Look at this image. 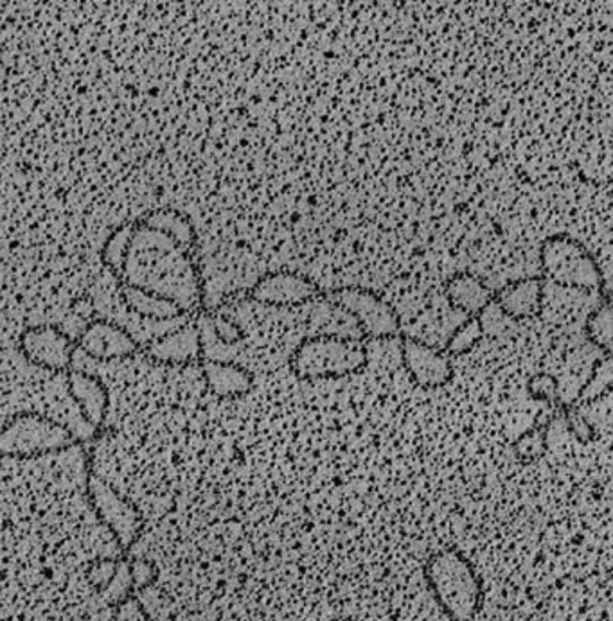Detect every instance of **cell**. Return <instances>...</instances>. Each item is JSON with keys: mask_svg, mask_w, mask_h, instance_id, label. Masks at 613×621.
I'll use <instances>...</instances> for the list:
<instances>
[{"mask_svg": "<svg viewBox=\"0 0 613 621\" xmlns=\"http://www.w3.org/2000/svg\"><path fill=\"white\" fill-rule=\"evenodd\" d=\"M194 255L157 228L132 219L116 280L173 300L188 314L203 311L205 286Z\"/></svg>", "mask_w": 613, "mask_h": 621, "instance_id": "obj_1", "label": "cell"}, {"mask_svg": "<svg viewBox=\"0 0 613 621\" xmlns=\"http://www.w3.org/2000/svg\"><path fill=\"white\" fill-rule=\"evenodd\" d=\"M423 578L443 614L450 621H475L484 606V582L473 562L457 548L428 557Z\"/></svg>", "mask_w": 613, "mask_h": 621, "instance_id": "obj_2", "label": "cell"}, {"mask_svg": "<svg viewBox=\"0 0 613 621\" xmlns=\"http://www.w3.org/2000/svg\"><path fill=\"white\" fill-rule=\"evenodd\" d=\"M369 365L362 338L342 334H311L300 339L290 356V370L300 381L340 379L361 374Z\"/></svg>", "mask_w": 613, "mask_h": 621, "instance_id": "obj_3", "label": "cell"}, {"mask_svg": "<svg viewBox=\"0 0 613 621\" xmlns=\"http://www.w3.org/2000/svg\"><path fill=\"white\" fill-rule=\"evenodd\" d=\"M69 428L40 411H21L0 428V456L36 458L82 444Z\"/></svg>", "mask_w": 613, "mask_h": 621, "instance_id": "obj_4", "label": "cell"}, {"mask_svg": "<svg viewBox=\"0 0 613 621\" xmlns=\"http://www.w3.org/2000/svg\"><path fill=\"white\" fill-rule=\"evenodd\" d=\"M540 261L543 278L557 286L606 295L598 259L579 239L568 234L549 236L540 248Z\"/></svg>", "mask_w": 613, "mask_h": 621, "instance_id": "obj_5", "label": "cell"}, {"mask_svg": "<svg viewBox=\"0 0 613 621\" xmlns=\"http://www.w3.org/2000/svg\"><path fill=\"white\" fill-rule=\"evenodd\" d=\"M86 500L99 523L107 526L116 539L121 556H130L146 525L139 506L128 500L127 495L119 494L92 469L86 473Z\"/></svg>", "mask_w": 613, "mask_h": 621, "instance_id": "obj_6", "label": "cell"}, {"mask_svg": "<svg viewBox=\"0 0 613 621\" xmlns=\"http://www.w3.org/2000/svg\"><path fill=\"white\" fill-rule=\"evenodd\" d=\"M328 302L342 309L355 320L362 339H392L401 334L400 314L373 289L361 286H344L322 294Z\"/></svg>", "mask_w": 613, "mask_h": 621, "instance_id": "obj_7", "label": "cell"}, {"mask_svg": "<svg viewBox=\"0 0 613 621\" xmlns=\"http://www.w3.org/2000/svg\"><path fill=\"white\" fill-rule=\"evenodd\" d=\"M76 338L55 324L30 325L19 336V353L27 363L49 372H69L74 363Z\"/></svg>", "mask_w": 613, "mask_h": 621, "instance_id": "obj_8", "label": "cell"}, {"mask_svg": "<svg viewBox=\"0 0 613 621\" xmlns=\"http://www.w3.org/2000/svg\"><path fill=\"white\" fill-rule=\"evenodd\" d=\"M400 349L406 374L421 389H443L456 378V369L445 350L409 334H400Z\"/></svg>", "mask_w": 613, "mask_h": 621, "instance_id": "obj_9", "label": "cell"}, {"mask_svg": "<svg viewBox=\"0 0 613 621\" xmlns=\"http://www.w3.org/2000/svg\"><path fill=\"white\" fill-rule=\"evenodd\" d=\"M317 283L306 277L303 273L292 270H278V272L264 273L249 289V300L272 306V308H294L320 297Z\"/></svg>", "mask_w": 613, "mask_h": 621, "instance_id": "obj_10", "label": "cell"}, {"mask_svg": "<svg viewBox=\"0 0 613 621\" xmlns=\"http://www.w3.org/2000/svg\"><path fill=\"white\" fill-rule=\"evenodd\" d=\"M76 347L96 361L132 358L142 349L128 329L107 319L92 320L78 336Z\"/></svg>", "mask_w": 613, "mask_h": 621, "instance_id": "obj_11", "label": "cell"}, {"mask_svg": "<svg viewBox=\"0 0 613 621\" xmlns=\"http://www.w3.org/2000/svg\"><path fill=\"white\" fill-rule=\"evenodd\" d=\"M141 353L153 363L167 365V367L200 365L205 358L200 325L197 322L182 325L177 331L164 334L152 344L142 347Z\"/></svg>", "mask_w": 613, "mask_h": 621, "instance_id": "obj_12", "label": "cell"}, {"mask_svg": "<svg viewBox=\"0 0 613 621\" xmlns=\"http://www.w3.org/2000/svg\"><path fill=\"white\" fill-rule=\"evenodd\" d=\"M67 392L76 403L86 425L102 431L110 409V392L103 379L85 370L71 369L67 372Z\"/></svg>", "mask_w": 613, "mask_h": 621, "instance_id": "obj_13", "label": "cell"}, {"mask_svg": "<svg viewBox=\"0 0 613 621\" xmlns=\"http://www.w3.org/2000/svg\"><path fill=\"white\" fill-rule=\"evenodd\" d=\"M543 277H526L511 280L493 291V306L511 322L534 319L542 313Z\"/></svg>", "mask_w": 613, "mask_h": 621, "instance_id": "obj_14", "label": "cell"}, {"mask_svg": "<svg viewBox=\"0 0 613 621\" xmlns=\"http://www.w3.org/2000/svg\"><path fill=\"white\" fill-rule=\"evenodd\" d=\"M200 369L209 392L219 399H238L252 392L254 374L244 365L203 358Z\"/></svg>", "mask_w": 613, "mask_h": 621, "instance_id": "obj_15", "label": "cell"}, {"mask_svg": "<svg viewBox=\"0 0 613 621\" xmlns=\"http://www.w3.org/2000/svg\"><path fill=\"white\" fill-rule=\"evenodd\" d=\"M445 297L450 308L468 317H479L493 302L492 289L487 288L484 280L467 272L456 273L446 280Z\"/></svg>", "mask_w": 613, "mask_h": 621, "instance_id": "obj_16", "label": "cell"}, {"mask_svg": "<svg viewBox=\"0 0 613 621\" xmlns=\"http://www.w3.org/2000/svg\"><path fill=\"white\" fill-rule=\"evenodd\" d=\"M138 219L148 227L157 228L161 232L166 234L167 238H172L184 250L197 253V230H194L193 222L189 219L188 214H184L182 211L173 207L153 208V211H148L146 214L139 216Z\"/></svg>", "mask_w": 613, "mask_h": 621, "instance_id": "obj_17", "label": "cell"}, {"mask_svg": "<svg viewBox=\"0 0 613 621\" xmlns=\"http://www.w3.org/2000/svg\"><path fill=\"white\" fill-rule=\"evenodd\" d=\"M117 286H119L122 303L127 306L128 311H132L141 319L173 320L188 314L173 300L150 294V291H144L141 288H133L128 284L117 283Z\"/></svg>", "mask_w": 613, "mask_h": 621, "instance_id": "obj_18", "label": "cell"}, {"mask_svg": "<svg viewBox=\"0 0 613 621\" xmlns=\"http://www.w3.org/2000/svg\"><path fill=\"white\" fill-rule=\"evenodd\" d=\"M612 298L603 297L598 308L585 320V336L603 356H612Z\"/></svg>", "mask_w": 613, "mask_h": 621, "instance_id": "obj_19", "label": "cell"}, {"mask_svg": "<svg viewBox=\"0 0 613 621\" xmlns=\"http://www.w3.org/2000/svg\"><path fill=\"white\" fill-rule=\"evenodd\" d=\"M484 329H482L479 317H468L461 325H457L456 331L450 334V338L446 342L445 353L453 358V356H462L470 353L482 338H484Z\"/></svg>", "mask_w": 613, "mask_h": 621, "instance_id": "obj_20", "label": "cell"}, {"mask_svg": "<svg viewBox=\"0 0 613 621\" xmlns=\"http://www.w3.org/2000/svg\"><path fill=\"white\" fill-rule=\"evenodd\" d=\"M130 230H132V222L121 223L119 227L114 228L108 234L105 243H103V264L110 270L111 275L116 278L119 277V272H121L122 255H125L128 238H130Z\"/></svg>", "mask_w": 613, "mask_h": 621, "instance_id": "obj_21", "label": "cell"}, {"mask_svg": "<svg viewBox=\"0 0 613 621\" xmlns=\"http://www.w3.org/2000/svg\"><path fill=\"white\" fill-rule=\"evenodd\" d=\"M547 422L542 426H534L531 430L518 437L512 444V453L522 462H534L547 451Z\"/></svg>", "mask_w": 613, "mask_h": 621, "instance_id": "obj_22", "label": "cell"}, {"mask_svg": "<svg viewBox=\"0 0 613 621\" xmlns=\"http://www.w3.org/2000/svg\"><path fill=\"white\" fill-rule=\"evenodd\" d=\"M128 570L132 576L135 595H141V593H146L148 589L155 587L158 576H161L157 564L150 559H142V557H128Z\"/></svg>", "mask_w": 613, "mask_h": 621, "instance_id": "obj_23", "label": "cell"}, {"mask_svg": "<svg viewBox=\"0 0 613 621\" xmlns=\"http://www.w3.org/2000/svg\"><path fill=\"white\" fill-rule=\"evenodd\" d=\"M528 392L532 399L549 403V405H556V408H562V390H559V381L553 374L532 375L528 381Z\"/></svg>", "mask_w": 613, "mask_h": 621, "instance_id": "obj_24", "label": "cell"}, {"mask_svg": "<svg viewBox=\"0 0 613 621\" xmlns=\"http://www.w3.org/2000/svg\"><path fill=\"white\" fill-rule=\"evenodd\" d=\"M122 556L119 557H105V559H97L89 566V582L97 593L107 592L111 582L116 578L117 571L121 568Z\"/></svg>", "mask_w": 613, "mask_h": 621, "instance_id": "obj_25", "label": "cell"}, {"mask_svg": "<svg viewBox=\"0 0 613 621\" xmlns=\"http://www.w3.org/2000/svg\"><path fill=\"white\" fill-rule=\"evenodd\" d=\"M110 609L111 621H155L138 595L119 601L117 606L110 607Z\"/></svg>", "mask_w": 613, "mask_h": 621, "instance_id": "obj_26", "label": "cell"}, {"mask_svg": "<svg viewBox=\"0 0 613 621\" xmlns=\"http://www.w3.org/2000/svg\"><path fill=\"white\" fill-rule=\"evenodd\" d=\"M208 319L209 325L213 329L214 336H216L220 342H223V344L233 345L244 338L241 329L233 324V322H228V320L225 319H213V317H208Z\"/></svg>", "mask_w": 613, "mask_h": 621, "instance_id": "obj_27", "label": "cell"}, {"mask_svg": "<svg viewBox=\"0 0 613 621\" xmlns=\"http://www.w3.org/2000/svg\"><path fill=\"white\" fill-rule=\"evenodd\" d=\"M328 621H356V620H353V618H333V620H328Z\"/></svg>", "mask_w": 613, "mask_h": 621, "instance_id": "obj_28", "label": "cell"}]
</instances>
